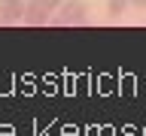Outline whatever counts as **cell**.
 <instances>
[{
	"mask_svg": "<svg viewBox=\"0 0 146 136\" xmlns=\"http://www.w3.org/2000/svg\"><path fill=\"white\" fill-rule=\"evenodd\" d=\"M0 3H9V0H0Z\"/></svg>",
	"mask_w": 146,
	"mask_h": 136,
	"instance_id": "7",
	"label": "cell"
},
{
	"mask_svg": "<svg viewBox=\"0 0 146 136\" xmlns=\"http://www.w3.org/2000/svg\"><path fill=\"white\" fill-rule=\"evenodd\" d=\"M128 6H131V0H107V12H110L113 18H119Z\"/></svg>",
	"mask_w": 146,
	"mask_h": 136,
	"instance_id": "4",
	"label": "cell"
},
{
	"mask_svg": "<svg viewBox=\"0 0 146 136\" xmlns=\"http://www.w3.org/2000/svg\"><path fill=\"white\" fill-rule=\"evenodd\" d=\"M25 0H9V3H0V24H15V21H25Z\"/></svg>",
	"mask_w": 146,
	"mask_h": 136,
	"instance_id": "2",
	"label": "cell"
},
{
	"mask_svg": "<svg viewBox=\"0 0 146 136\" xmlns=\"http://www.w3.org/2000/svg\"><path fill=\"white\" fill-rule=\"evenodd\" d=\"M88 21V6L82 3V0H64L61 6H58V15H55V24L61 27H79Z\"/></svg>",
	"mask_w": 146,
	"mask_h": 136,
	"instance_id": "1",
	"label": "cell"
},
{
	"mask_svg": "<svg viewBox=\"0 0 146 136\" xmlns=\"http://www.w3.org/2000/svg\"><path fill=\"white\" fill-rule=\"evenodd\" d=\"M131 6H137V9H146V0H131Z\"/></svg>",
	"mask_w": 146,
	"mask_h": 136,
	"instance_id": "6",
	"label": "cell"
},
{
	"mask_svg": "<svg viewBox=\"0 0 146 136\" xmlns=\"http://www.w3.org/2000/svg\"><path fill=\"white\" fill-rule=\"evenodd\" d=\"M34 6H40V9H46V12H58V6H61L64 0H31Z\"/></svg>",
	"mask_w": 146,
	"mask_h": 136,
	"instance_id": "5",
	"label": "cell"
},
{
	"mask_svg": "<svg viewBox=\"0 0 146 136\" xmlns=\"http://www.w3.org/2000/svg\"><path fill=\"white\" fill-rule=\"evenodd\" d=\"M25 24H49V12L46 9H40V6H34V3H27V9H25Z\"/></svg>",
	"mask_w": 146,
	"mask_h": 136,
	"instance_id": "3",
	"label": "cell"
}]
</instances>
